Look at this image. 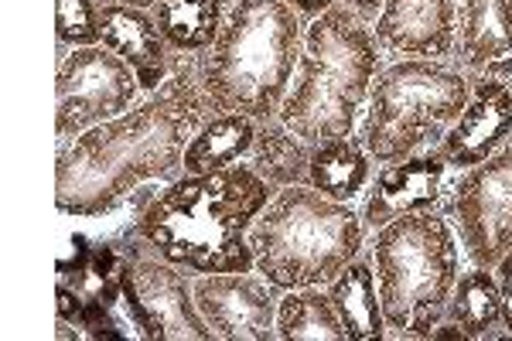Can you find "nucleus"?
<instances>
[{"instance_id": "obj_1", "label": "nucleus", "mask_w": 512, "mask_h": 341, "mask_svg": "<svg viewBox=\"0 0 512 341\" xmlns=\"http://www.w3.org/2000/svg\"><path fill=\"white\" fill-rule=\"evenodd\" d=\"M212 116L198 82V55H181L161 89L147 93L117 120L59 144L55 157V205L72 219H99L151 181H178L185 174V147Z\"/></svg>"}, {"instance_id": "obj_2", "label": "nucleus", "mask_w": 512, "mask_h": 341, "mask_svg": "<svg viewBox=\"0 0 512 341\" xmlns=\"http://www.w3.org/2000/svg\"><path fill=\"white\" fill-rule=\"evenodd\" d=\"M274 195L277 188L250 164L212 174H181L147 198L134 222V236L161 260L195 277L250 273L256 270L250 229Z\"/></svg>"}, {"instance_id": "obj_3", "label": "nucleus", "mask_w": 512, "mask_h": 341, "mask_svg": "<svg viewBox=\"0 0 512 341\" xmlns=\"http://www.w3.org/2000/svg\"><path fill=\"white\" fill-rule=\"evenodd\" d=\"M304 21L287 0H233L219 38L198 55V82L212 113L277 120L294 86Z\"/></svg>"}, {"instance_id": "obj_4", "label": "nucleus", "mask_w": 512, "mask_h": 341, "mask_svg": "<svg viewBox=\"0 0 512 341\" xmlns=\"http://www.w3.org/2000/svg\"><path fill=\"white\" fill-rule=\"evenodd\" d=\"M383 72V48L373 24L345 4L304 24V48L294 86L277 120L304 144L349 137L359 130L373 82Z\"/></svg>"}, {"instance_id": "obj_5", "label": "nucleus", "mask_w": 512, "mask_h": 341, "mask_svg": "<svg viewBox=\"0 0 512 341\" xmlns=\"http://www.w3.org/2000/svg\"><path fill=\"white\" fill-rule=\"evenodd\" d=\"M369 253L390 338H431L465 270V253L448 215L434 209L393 219L373 232Z\"/></svg>"}, {"instance_id": "obj_6", "label": "nucleus", "mask_w": 512, "mask_h": 341, "mask_svg": "<svg viewBox=\"0 0 512 341\" xmlns=\"http://www.w3.org/2000/svg\"><path fill=\"white\" fill-rule=\"evenodd\" d=\"M366 232L352 202H332L311 185L280 188L250 229L256 273L280 294L328 287L366 249Z\"/></svg>"}, {"instance_id": "obj_7", "label": "nucleus", "mask_w": 512, "mask_h": 341, "mask_svg": "<svg viewBox=\"0 0 512 341\" xmlns=\"http://www.w3.org/2000/svg\"><path fill=\"white\" fill-rule=\"evenodd\" d=\"M472 96V79L454 62L396 58L373 82L359 137L376 164L434 151L458 123Z\"/></svg>"}, {"instance_id": "obj_8", "label": "nucleus", "mask_w": 512, "mask_h": 341, "mask_svg": "<svg viewBox=\"0 0 512 341\" xmlns=\"http://www.w3.org/2000/svg\"><path fill=\"white\" fill-rule=\"evenodd\" d=\"M120 266V304L123 328L134 338H192L212 341V328L205 324L195 304V280L181 273V266L161 260L140 239L123 243ZM113 311V314H117Z\"/></svg>"}, {"instance_id": "obj_9", "label": "nucleus", "mask_w": 512, "mask_h": 341, "mask_svg": "<svg viewBox=\"0 0 512 341\" xmlns=\"http://www.w3.org/2000/svg\"><path fill=\"white\" fill-rule=\"evenodd\" d=\"M441 212L458 232L465 260L495 270L512 249V140L489 161L454 171Z\"/></svg>"}, {"instance_id": "obj_10", "label": "nucleus", "mask_w": 512, "mask_h": 341, "mask_svg": "<svg viewBox=\"0 0 512 341\" xmlns=\"http://www.w3.org/2000/svg\"><path fill=\"white\" fill-rule=\"evenodd\" d=\"M140 103L137 72L103 45L72 48L55 72V133L69 144L79 133L117 120Z\"/></svg>"}, {"instance_id": "obj_11", "label": "nucleus", "mask_w": 512, "mask_h": 341, "mask_svg": "<svg viewBox=\"0 0 512 341\" xmlns=\"http://www.w3.org/2000/svg\"><path fill=\"white\" fill-rule=\"evenodd\" d=\"M195 304L222 341L277 338L280 290L263 273H205L195 277Z\"/></svg>"}, {"instance_id": "obj_12", "label": "nucleus", "mask_w": 512, "mask_h": 341, "mask_svg": "<svg viewBox=\"0 0 512 341\" xmlns=\"http://www.w3.org/2000/svg\"><path fill=\"white\" fill-rule=\"evenodd\" d=\"M451 185V164L441 151H420L393 164H379L366 195H362V222L369 232L390 226L393 219L441 209Z\"/></svg>"}, {"instance_id": "obj_13", "label": "nucleus", "mask_w": 512, "mask_h": 341, "mask_svg": "<svg viewBox=\"0 0 512 341\" xmlns=\"http://www.w3.org/2000/svg\"><path fill=\"white\" fill-rule=\"evenodd\" d=\"M461 0H386L373 21L383 55L451 62Z\"/></svg>"}, {"instance_id": "obj_14", "label": "nucleus", "mask_w": 512, "mask_h": 341, "mask_svg": "<svg viewBox=\"0 0 512 341\" xmlns=\"http://www.w3.org/2000/svg\"><path fill=\"white\" fill-rule=\"evenodd\" d=\"M512 140V93L509 82L495 76H475L472 96L458 123L441 140V151L448 157L451 171H468L475 164L489 161L495 151H502Z\"/></svg>"}, {"instance_id": "obj_15", "label": "nucleus", "mask_w": 512, "mask_h": 341, "mask_svg": "<svg viewBox=\"0 0 512 341\" xmlns=\"http://www.w3.org/2000/svg\"><path fill=\"white\" fill-rule=\"evenodd\" d=\"M99 45L120 55L130 69L137 72V82L144 93H154L171 79L178 69V58L171 45L164 41L158 21L144 7L113 4L103 0V31H99Z\"/></svg>"}, {"instance_id": "obj_16", "label": "nucleus", "mask_w": 512, "mask_h": 341, "mask_svg": "<svg viewBox=\"0 0 512 341\" xmlns=\"http://www.w3.org/2000/svg\"><path fill=\"white\" fill-rule=\"evenodd\" d=\"M512 58V0H461L451 62L468 79Z\"/></svg>"}, {"instance_id": "obj_17", "label": "nucleus", "mask_w": 512, "mask_h": 341, "mask_svg": "<svg viewBox=\"0 0 512 341\" xmlns=\"http://www.w3.org/2000/svg\"><path fill=\"white\" fill-rule=\"evenodd\" d=\"M325 290H328V297H332L338 318L345 324L349 341L390 338V328H386V318H383V304H379L373 253H369V249H362Z\"/></svg>"}, {"instance_id": "obj_18", "label": "nucleus", "mask_w": 512, "mask_h": 341, "mask_svg": "<svg viewBox=\"0 0 512 341\" xmlns=\"http://www.w3.org/2000/svg\"><path fill=\"white\" fill-rule=\"evenodd\" d=\"M373 154L366 151L359 133L349 137H332L311 147L308 164V185L321 191L332 202H355L366 195L369 181H373Z\"/></svg>"}, {"instance_id": "obj_19", "label": "nucleus", "mask_w": 512, "mask_h": 341, "mask_svg": "<svg viewBox=\"0 0 512 341\" xmlns=\"http://www.w3.org/2000/svg\"><path fill=\"white\" fill-rule=\"evenodd\" d=\"M260 123L246 113H212L185 147V174H212L243 164L253 151Z\"/></svg>"}, {"instance_id": "obj_20", "label": "nucleus", "mask_w": 512, "mask_h": 341, "mask_svg": "<svg viewBox=\"0 0 512 341\" xmlns=\"http://www.w3.org/2000/svg\"><path fill=\"white\" fill-rule=\"evenodd\" d=\"M233 0H158L151 7L175 55H205L219 38Z\"/></svg>"}, {"instance_id": "obj_21", "label": "nucleus", "mask_w": 512, "mask_h": 341, "mask_svg": "<svg viewBox=\"0 0 512 341\" xmlns=\"http://www.w3.org/2000/svg\"><path fill=\"white\" fill-rule=\"evenodd\" d=\"M444 318L458 324L468 341H482V338L489 341L495 335V328H502V297H499L495 270L475 263L468 270H461Z\"/></svg>"}, {"instance_id": "obj_22", "label": "nucleus", "mask_w": 512, "mask_h": 341, "mask_svg": "<svg viewBox=\"0 0 512 341\" xmlns=\"http://www.w3.org/2000/svg\"><path fill=\"white\" fill-rule=\"evenodd\" d=\"M246 164L267 178L277 191L291 185H308V164H311V144H304L297 133H291L280 120H263L256 127L253 151Z\"/></svg>"}, {"instance_id": "obj_23", "label": "nucleus", "mask_w": 512, "mask_h": 341, "mask_svg": "<svg viewBox=\"0 0 512 341\" xmlns=\"http://www.w3.org/2000/svg\"><path fill=\"white\" fill-rule=\"evenodd\" d=\"M277 338L284 341H349L325 287L284 290L277 301Z\"/></svg>"}, {"instance_id": "obj_24", "label": "nucleus", "mask_w": 512, "mask_h": 341, "mask_svg": "<svg viewBox=\"0 0 512 341\" xmlns=\"http://www.w3.org/2000/svg\"><path fill=\"white\" fill-rule=\"evenodd\" d=\"M99 31H103V0H55L59 62L72 48L99 45Z\"/></svg>"}, {"instance_id": "obj_25", "label": "nucleus", "mask_w": 512, "mask_h": 341, "mask_svg": "<svg viewBox=\"0 0 512 341\" xmlns=\"http://www.w3.org/2000/svg\"><path fill=\"white\" fill-rule=\"evenodd\" d=\"M495 280H499V297H502V331L512 338V249L495 263Z\"/></svg>"}, {"instance_id": "obj_26", "label": "nucleus", "mask_w": 512, "mask_h": 341, "mask_svg": "<svg viewBox=\"0 0 512 341\" xmlns=\"http://www.w3.org/2000/svg\"><path fill=\"white\" fill-rule=\"evenodd\" d=\"M287 4L297 11V18H301L304 24H311L315 18H321L325 11H332L335 4H342V0H287Z\"/></svg>"}, {"instance_id": "obj_27", "label": "nucleus", "mask_w": 512, "mask_h": 341, "mask_svg": "<svg viewBox=\"0 0 512 341\" xmlns=\"http://www.w3.org/2000/svg\"><path fill=\"white\" fill-rule=\"evenodd\" d=\"M342 4L349 7V11L359 14V18L366 21V24H373L379 18V11H383L386 0H342Z\"/></svg>"}, {"instance_id": "obj_28", "label": "nucleus", "mask_w": 512, "mask_h": 341, "mask_svg": "<svg viewBox=\"0 0 512 341\" xmlns=\"http://www.w3.org/2000/svg\"><path fill=\"white\" fill-rule=\"evenodd\" d=\"M431 338H444V341H468V338H465V331H461L458 324H451L448 318H444V321L437 324V328L431 331Z\"/></svg>"}, {"instance_id": "obj_29", "label": "nucleus", "mask_w": 512, "mask_h": 341, "mask_svg": "<svg viewBox=\"0 0 512 341\" xmlns=\"http://www.w3.org/2000/svg\"><path fill=\"white\" fill-rule=\"evenodd\" d=\"M113 4H130V7H144V11H151L158 0H113Z\"/></svg>"}, {"instance_id": "obj_30", "label": "nucleus", "mask_w": 512, "mask_h": 341, "mask_svg": "<svg viewBox=\"0 0 512 341\" xmlns=\"http://www.w3.org/2000/svg\"><path fill=\"white\" fill-rule=\"evenodd\" d=\"M509 93H512V76H509Z\"/></svg>"}]
</instances>
